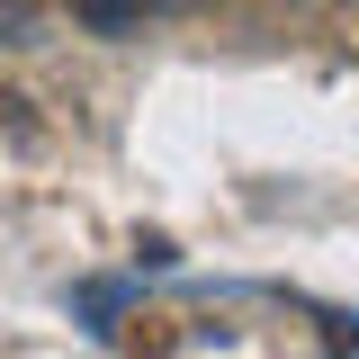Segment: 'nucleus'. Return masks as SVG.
<instances>
[{
  "instance_id": "obj_1",
  "label": "nucleus",
  "mask_w": 359,
  "mask_h": 359,
  "mask_svg": "<svg viewBox=\"0 0 359 359\" xmlns=\"http://www.w3.org/2000/svg\"><path fill=\"white\" fill-rule=\"evenodd\" d=\"M72 18H81V27H135L144 0H72Z\"/></svg>"
},
{
  "instance_id": "obj_2",
  "label": "nucleus",
  "mask_w": 359,
  "mask_h": 359,
  "mask_svg": "<svg viewBox=\"0 0 359 359\" xmlns=\"http://www.w3.org/2000/svg\"><path fill=\"white\" fill-rule=\"evenodd\" d=\"M0 45H27V0H0Z\"/></svg>"
}]
</instances>
